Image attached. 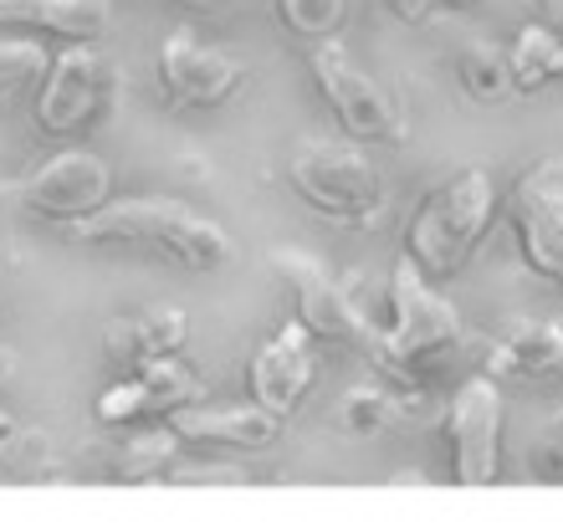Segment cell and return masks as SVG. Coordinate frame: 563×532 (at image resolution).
I'll list each match as a JSON object with an SVG mask.
<instances>
[{
  "label": "cell",
  "instance_id": "26",
  "mask_svg": "<svg viewBox=\"0 0 563 532\" xmlns=\"http://www.w3.org/2000/svg\"><path fill=\"white\" fill-rule=\"evenodd\" d=\"M169 5H185V11H231L241 0H169Z\"/></svg>",
  "mask_w": 563,
  "mask_h": 532
},
{
  "label": "cell",
  "instance_id": "8",
  "mask_svg": "<svg viewBox=\"0 0 563 532\" xmlns=\"http://www.w3.org/2000/svg\"><path fill=\"white\" fill-rule=\"evenodd\" d=\"M503 385L476 374L451 395L445 410V445H451V481L456 487H497L503 476Z\"/></svg>",
  "mask_w": 563,
  "mask_h": 532
},
{
  "label": "cell",
  "instance_id": "21",
  "mask_svg": "<svg viewBox=\"0 0 563 532\" xmlns=\"http://www.w3.org/2000/svg\"><path fill=\"white\" fill-rule=\"evenodd\" d=\"M277 15L282 26L302 36V42H333L349 21V0H277Z\"/></svg>",
  "mask_w": 563,
  "mask_h": 532
},
{
  "label": "cell",
  "instance_id": "17",
  "mask_svg": "<svg viewBox=\"0 0 563 532\" xmlns=\"http://www.w3.org/2000/svg\"><path fill=\"white\" fill-rule=\"evenodd\" d=\"M113 21V0H0V26L88 42Z\"/></svg>",
  "mask_w": 563,
  "mask_h": 532
},
{
  "label": "cell",
  "instance_id": "5",
  "mask_svg": "<svg viewBox=\"0 0 563 532\" xmlns=\"http://www.w3.org/2000/svg\"><path fill=\"white\" fill-rule=\"evenodd\" d=\"M267 262H272V271L287 281L292 318L308 328L312 339L343 343V348H354V354L369 358L374 369L385 364V328L369 323V312L358 308L354 292H349L318 256L302 252V246H272Z\"/></svg>",
  "mask_w": 563,
  "mask_h": 532
},
{
  "label": "cell",
  "instance_id": "27",
  "mask_svg": "<svg viewBox=\"0 0 563 532\" xmlns=\"http://www.w3.org/2000/svg\"><path fill=\"white\" fill-rule=\"evenodd\" d=\"M476 0H435V11L441 15H451V11H472Z\"/></svg>",
  "mask_w": 563,
  "mask_h": 532
},
{
  "label": "cell",
  "instance_id": "4",
  "mask_svg": "<svg viewBox=\"0 0 563 532\" xmlns=\"http://www.w3.org/2000/svg\"><path fill=\"white\" fill-rule=\"evenodd\" d=\"M287 185L308 210L339 225H369L389 206L385 169L354 144L302 138L287 159Z\"/></svg>",
  "mask_w": 563,
  "mask_h": 532
},
{
  "label": "cell",
  "instance_id": "9",
  "mask_svg": "<svg viewBox=\"0 0 563 532\" xmlns=\"http://www.w3.org/2000/svg\"><path fill=\"white\" fill-rule=\"evenodd\" d=\"M507 231L543 281L563 287V154L538 159L507 195Z\"/></svg>",
  "mask_w": 563,
  "mask_h": 532
},
{
  "label": "cell",
  "instance_id": "1",
  "mask_svg": "<svg viewBox=\"0 0 563 532\" xmlns=\"http://www.w3.org/2000/svg\"><path fill=\"white\" fill-rule=\"evenodd\" d=\"M67 231L82 246L154 256V262H169L179 271H216L231 256L225 225L190 210L185 200H169V195H119V200L108 195L92 215H82Z\"/></svg>",
  "mask_w": 563,
  "mask_h": 532
},
{
  "label": "cell",
  "instance_id": "6",
  "mask_svg": "<svg viewBox=\"0 0 563 532\" xmlns=\"http://www.w3.org/2000/svg\"><path fill=\"white\" fill-rule=\"evenodd\" d=\"M312 88L328 103V113L339 119V129L358 144H405L410 119H405V103L395 92L349 57V46L333 36V42H318L308 57Z\"/></svg>",
  "mask_w": 563,
  "mask_h": 532
},
{
  "label": "cell",
  "instance_id": "14",
  "mask_svg": "<svg viewBox=\"0 0 563 532\" xmlns=\"http://www.w3.org/2000/svg\"><path fill=\"white\" fill-rule=\"evenodd\" d=\"M169 425L185 445H206V451H267L282 435V414L262 410L256 399L246 404H179Z\"/></svg>",
  "mask_w": 563,
  "mask_h": 532
},
{
  "label": "cell",
  "instance_id": "18",
  "mask_svg": "<svg viewBox=\"0 0 563 532\" xmlns=\"http://www.w3.org/2000/svg\"><path fill=\"white\" fill-rule=\"evenodd\" d=\"M507 67L518 92H543L563 82V36L553 26H522L507 42Z\"/></svg>",
  "mask_w": 563,
  "mask_h": 532
},
{
  "label": "cell",
  "instance_id": "16",
  "mask_svg": "<svg viewBox=\"0 0 563 532\" xmlns=\"http://www.w3.org/2000/svg\"><path fill=\"white\" fill-rule=\"evenodd\" d=\"M487 374L503 379H563V323L559 318H533V323L507 328L487 348Z\"/></svg>",
  "mask_w": 563,
  "mask_h": 532
},
{
  "label": "cell",
  "instance_id": "12",
  "mask_svg": "<svg viewBox=\"0 0 563 532\" xmlns=\"http://www.w3.org/2000/svg\"><path fill=\"white\" fill-rule=\"evenodd\" d=\"M159 82L175 108H221L246 82V67L221 46H206L190 31H175L159 46Z\"/></svg>",
  "mask_w": 563,
  "mask_h": 532
},
{
  "label": "cell",
  "instance_id": "3",
  "mask_svg": "<svg viewBox=\"0 0 563 532\" xmlns=\"http://www.w3.org/2000/svg\"><path fill=\"white\" fill-rule=\"evenodd\" d=\"M461 343V312L456 302L420 271L410 252L389 271V323H385V364L379 374L389 379H416L420 369L441 364L445 354H456Z\"/></svg>",
  "mask_w": 563,
  "mask_h": 532
},
{
  "label": "cell",
  "instance_id": "11",
  "mask_svg": "<svg viewBox=\"0 0 563 532\" xmlns=\"http://www.w3.org/2000/svg\"><path fill=\"white\" fill-rule=\"evenodd\" d=\"M113 195V169L92 148H62L21 185V206L52 225H77Z\"/></svg>",
  "mask_w": 563,
  "mask_h": 532
},
{
  "label": "cell",
  "instance_id": "23",
  "mask_svg": "<svg viewBox=\"0 0 563 532\" xmlns=\"http://www.w3.org/2000/svg\"><path fill=\"white\" fill-rule=\"evenodd\" d=\"M46 46L42 42H26V36H0V92H11L15 82L26 77H42L46 73Z\"/></svg>",
  "mask_w": 563,
  "mask_h": 532
},
{
  "label": "cell",
  "instance_id": "28",
  "mask_svg": "<svg viewBox=\"0 0 563 532\" xmlns=\"http://www.w3.org/2000/svg\"><path fill=\"white\" fill-rule=\"evenodd\" d=\"M533 5H543V11H563V0H533Z\"/></svg>",
  "mask_w": 563,
  "mask_h": 532
},
{
  "label": "cell",
  "instance_id": "20",
  "mask_svg": "<svg viewBox=\"0 0 563 532\" xmlns=\"http://www.w3.org/2000/svg\"><path fill=\"white\" fill-rule=\"evenodd\" d=\"M179 445L185 441L175 435V425H154L123 445V456L113 472H119L123 481H159V476H169V466L179 461Z\"/></svg>",
  "mask_w": 563,
  "mask_h": 532
},
{
  "label": "cell",
  "instance_id": "25",
  "mask_svg": "<svg viewBox=\"0 0 563 532\" xmlns=\"http://www.w3.org/2000/svg\"><path fill=\"white\" fill-rule=\"evenodd\" d=\"M389 11L400 15V21H410V26H426V21H435V0H389Z\"/></svg>",
  "mask_w": 563,
  "mask_h": 532
},
{
  "label": "cell",
  "instance_id": "19",
  "mask_svg": "<svg viewBox=\"0 0 563 532\" xmlns=\"http://www.w3.org/2000/svg\"><path fill=\"white\" fill-rule=\"evenodd\" d=\"M456 82H461V92L482 108H497L518 92L512 67H507V46H497V42H466L461 46L456 52Z\"/></svg>",
  "mask_w": 563,
  "mask_h": 532
},
{
  "label": "cell",
  "instance_id": "22",
  "mask_svg": "<svg viewBox=\"0 0 563 532\" xmlns=\"http://www.w3.org/2000/svg\"><path fill=\"white\" fill-rule=\"evenodd\" d=\"M339 420L354 435H379V430H389L400 420V399L389 395L385 385H354L339 399Z\"/></svg>",
  "mask_w": 563,
  "mask_h": 532
},
{
  "label": "cell",
  "instance_id": "24",
  "mask_svg": "<svg viewBox=\"0 0 563 532\" xmlns=\"http://www.w3.org/2000/svg\"><path fill=\"white\" fill-rule=\"evenodd\" d=\"M538 476L563 481V430H549V435L538 441Z\"/></svg>",
  "mask_w": 563,
  "mask_h": 532
},
{
  "label": "cell",
  "instance_id": "2",
  "mask_svg": "<svg viewBox=\"0 0 563 532\" xmlns=\"http://www.w3.org/2000/svg\"><path fill=\"white\" fill-rule=\"evenodd\" d=\"M492 215H497V179L487 169H476V164L456 169L416 206L410 231H405V252L416 256L430 281L456 277L482 246Z\"/></svg>",
  "mask_w": 563,
  "mask_h": 532
},
{
  "label": "cell",
  "instance_id": "13",
  "mask_svg": "<svg viewBox=\"0 0 563 532\" xmlns=\"http://www.w3.org/2000/svg\"><path fill=\"white\" fill-rule=\"evenodd\" d=\"M312 343L318 339L292 318V323H282L252 354V364H246V389H252V399L262 410L287 420V414L308 399L312 379H318V354H312Z\"/></svg>",
  "mask_w": 563,
  "mask_h": 532
},
{
  "label": "cell",
  "instance_id": "7",
  "mask_svg": "<svg viewBox=\"0 0 563 532\" xmlns=\"http://www.w3.org/2000/svg\"><path fill=\"white\" fill-rule=\"evenodd\" d=\"M113 103V67L88 42L62 46L46 62L42 92H36V129L46 138H77L108 113Z\"/></svg>",
  "mask_w": 563,
  "mask_h": 532
},
{
  "label": "cell",
  "instance_id": "15",
  "mask_svg": "<svg viewBox=\"0 0 563 532\" xmlns=\"http://www.w3.org/2000/svg\"><path fill=\"white\" fill-rule=\"evenodd\" d=\"M190 339V318L179 308H139L119 312L103 328V358L113 369H144L164 354H179Z\"/></svg>",
  "mask_w": 563,
  "mask_h": 532
},
{
  "label": "cell",
  "instance_id": "10",
  "mask_svg": "<svg viewBox=\"0 0 563 532\" xmlns=\"http://www.w3.org/2000/svg\"><path fill=\"white\" fill-rule=\"evenodd\" d=\"M200 395H206V379L179 354H164L154 364H144V369H123L119 385H108L92 399V420L119 430L134 425V420H148V414H175L179 404H195Z\"/></svg>",
  "mask_w": 563,
  "mask_h": 532
}]
</instances>
